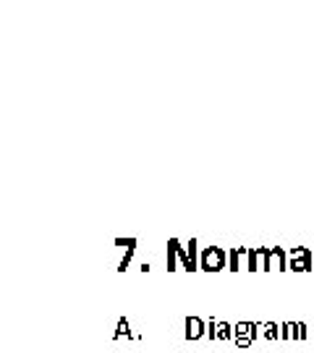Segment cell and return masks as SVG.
I'll return each mask as SVG.
<instances>
[{"mask_svg": "<svg viewBox=\"0 0 314 353\" xmlns=\"http://www.w3.org/2000/svg\"><path fill=\"white\" fill-rule=\"evenodd\" d=\"M259 327H262V338H267V341H280V325L277 322H259Z\"/></svg>", "mask_w": 314, "mask_h": 353, "instance_id": "30bf717a", "label": "cell"}, {"mask_svg": "<svg viewBox=\"0 0 314 353\" xmlns=\"http://www.w3.org/2000/svg\"><path fill=\"white\" fill-rule=\"evenodd\" d=\"M270 265L277 272H286L288 270V249L283 246H270Z\"/></svg>", "mask_w": 314, "mask_h": 353, "instance_id": "5b68a950", "label": "cell"}, {"mask_svg": "<svg viewBox=\"0 0 314 353\" xmlns=\"http://www.w3.org/2000/svg\"><path fill=\"white\" fill-rule=\"evenodd\" d=\"M184 338H186L188 343L207 338V322H204L202 316H197V314L186 316V322H184Z\"/></svg>", "mask_w": 314, "mask_h": 353, "instance_id": "3957f363", "label": "cell"}, {"mask_svg": "<svg viewBox=\"0 0 314 353\" xmlns=\"http://www.w3.org/2000/svg\"><path fill=\"white\" fill-rule=\"evenodd\" d=\"M233 343H236V345H239V348H251V338H233Z\"/></svg>", "mask_w": 314, "mask_h": 353, "instance_id": "ac0fdd59", "label": "cell"}, {"mask_svg": "<svg viewBox=\"0 0 314 353\" xmlns=\"http://www.w3.org/2000/svg\"><path fill=\"white\" fill-rule=\"evenodd\" d=\"M137 239H115V246H124L126 252H131V249H137Z\"/></svg>", "mask_w": 314, "mask_h": 353, "instance_id": "2e32d148", "label": "cell"}, {"mask_svg": "<svg viewBox=\"0 0 314 353\" xmlns=\"http://www.w3.org/2000/svg\"><path fill=\"white\" fill-rule=\"evenodd\" d=\"M113 338H115V341H124V338H131V341H139L141 335H139V332H134V330H131V322H128L126 316H121V319H118V325H115Z\"/></svg>", "mask_w": 314, "mask_h": 353, "instance_id": "8992f818", "label": "cell"}, {"mask_svg": "<svg viewBox=\"0 0 314 353\" xmlns=\"http://www.w3.org/2000/svg\"><path fill=\"white\" fill-rule=\"evenodd\" d=\"M176 252H178V262H181V270L191 272V262H188L186 246H181V241H178V239H176Z\"/></svg>", "mask_w": 314, "mask_h": 353, "instance_id": "4fadbf2b", "label": "cell"}, {"mask_svg": "<svg viewBox=\"0 0 314 353\" xmlns=\"http://www.w3.org/2000/svg\"><path fill=\"white\" fill-rule=\"evenodd\" d=\"M202 272H223L228 270V252L220 246H204L199 254Z\"/></svg>", "mask_w": 314, "mask_h": 353, "instance_id": "6da1fadb", "label": "cell"}, {"mask_svg": "<svg viewBox=\"0 0 314 353\" xmlns=\"http://www.w3.org/2000/svg\"><path fill=\"white\" fill-rule=\"evenodd\" d=\"M134 252H137V249H131V252H126L124 256H121V265H118V272H126V270H128V265H131V259H134Z\"/></svg>", "mask_w": 314, "mask_h": 353, "instance_id": "9a60e30c", "label": "cell"}, {"mask_svg": "<svg viewBox=\"0 0 314 353\" xmlns=\"http://www.w3.org/2000/svg\"><path fill=\"white\" fill-rule=\"evenodd\" d=\"M186 254H188V262H191V272H197V270H199V254H202L199 241H197V239H191V241H188Z\"/></svg>", "mask_w": 314, "mask_h": 353, "instance_id": "ba28073f", "label": "cell"}, {"mask_svg": "<svg viewBox=\"0 0 314 353\" xmlns=\"http://www.w3.org/2000/svg\"><path fill=\"white\" fill-rule=\"evenodd\" d=\"M178 252H176V239L168 241V252H165V267H168V272H176L178 270Z\"/></svg>", "mask_w": 314, "mask_h": 353, "instance_id": "52a82bcc", "label": "cell"}, {"mask_svg": "<svg viewBox=\"0 0 314 353\" xmlns=\"http://www.w3.org/2000/svg\"><path fill=\"white\" fill-rule=\"evenodd\" d=\"M280 341H299V322H283L280 325Z\"/></svg>", "mask_w": 314, "mask_h": 353, "instance_id": "9c48e42d", "label": "cell"}, {"mask_svg": "<svg viewBox=\"0 0 314 353\" xmlns=\"http://www.w3.org/2000/svg\"><path fill=\"white\" fill-rule=\"evenodd\" d=\"M259 249V265H262V272H273V265H270V246H257Z\"/></svg>", "mask_w": 314, "mask_h": 353, "instance_id": "5bb4252c", "label": "cell"}, {"mask_svg": "<svg viewBox=\"0 0 314 353\" xmlns=\"http://www.w3.org/2000/svg\"><path fill=\"white\" fill-rule=\"evenodd\" d=\"M288 270L293 272H312L314 270V252L309 246H293L288 249Z\"/></svg>", "mask_w": 314, "mask_h": 353, "instance_id": "7a4b0ae2", "label": "cell"}, {"mask_svg": "<svg viewBox=\"0 0 314 353\" xmlns=\"http://www.w3.org/2000/svg\"><path fill=\"white\" fill-rule=\"evenodd\" d=\"M246 270L249 272H262V265H259V249L251 246L249 254H246Z\"/></svg>", "mask_w": 314, "mask_h": 353, "instance_id": "8fae6325", "label": "cell"}, {"mask_svg": "<svg viewBox=\"0 0 314 353\" xmlns=\"http://www.w3.org/2000/svg\"><path fill=\"white\" fill-rule=\"evenodd\" d=\"M207 338L210 341H217V319L210 316V322H207Z\"/></svg>", "mask_w": 314, "mask_h": 353, "instance_id": "e0dca14e", "label": "cell"}, {"mask_svg": "<svg viewBox=\"0 0 314 353\" xmlns=\"http://www.w3.org/2000/svg\"><path fill=\"white\" fill-rule=\"evenodd\" d=\"M306 338H309V330H306L304 322H299V341H306Z\"/></svg>", "mask_w": 314, "mask_h": 353, "instance_id": "d6986e66", "label": "cell"}, {"mask_svg": "<svg viewBox=\"0 0 314 353\" xmlns=\"http://www.w3.org/2000/svg\"><path fill=\"white\" fill-rule=\"evenodd\" d=\"M217 341H226V343L233 341V327L228 322H220V319H217Z\"/></svg>", "mask_w": 314, "mask_h": 353, "instance_id": "7c38bea8", "label": "cell"}, {"mask_svg": "<svg viewBox=\"0 0 314 353\" xmlns=\"http://www.w3.org/2000/svg\"><path fill=\"white\" fill-rule=\"evenodd\" d=\"M246 254H249L246 246H233V249L228 252V270H230V272L246 270Z\"/></svg>", "mask_w": 314, "mask_h": 353, "instance_id": "277c9868", "label": "cell"}]
</instances>
